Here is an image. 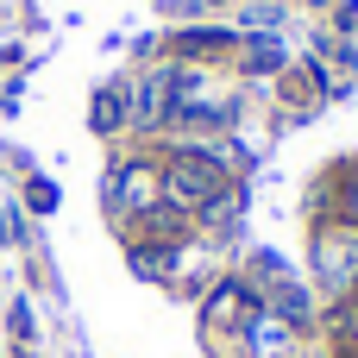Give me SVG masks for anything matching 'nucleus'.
<instances>
[{"instance_id": "f257e3e1", "label": "nucleus", "mask_w": 358, "mask_h": 358, "mask_svg": "<svg viewBox=\"0 0 358 358\" xmlns=\"http://www.w3.org/2000/svg\"><path fill=\"white\" fill-rule=\"evenodd\" d=\"M157 189L170 195L176 214H214V208L233 195V189H227V170H220L214 157H201V151H170Z\"/></svg>"}, {"instance_id": "f03ea898", "label": "nucleus", "mask_w": 358, "mask_h": 358, "mask_svg": "<svg viewBox=\"0 0 358 358\" xmlns=\"http://www.w3.org/2000/svg\"><path fill=\"white\" fill-rule=\"evenodd\" d=\"M315 283H321L327 296H346L358 283V233L352 227H327V233L315 239Z\"/></svg>"}, {"instance_id": "7ed1b4c3", "label": "nucleus", "mask_w": 358, "mask_h": 358, "mask_svg": "<svg viewBox=\"0 0 358 358\" xmlns=\"http://www.w3.org/2000/svg\"><path fill=\"white\" fill-rule=\"evenodd\" d=\"M157 170L151 164H120L113 176H107V208L120 214V220H138V214H151L157 208Z\"/></svg>"}, {"instance_id": "20e7f679", "label": "nucleus", "mask_w": 358, "mask_h": 358, "mask_svg": "<svg viewBox=\"0 0 358 358\" xmlns=\"http://www.w3.org/2000/svg\"><path fill=\"white\" fill-rule=\"evenodd\" d=\"M208 327H252V289L245 283H220L208 302Z\"/></svg>"}, {"instance_id": "39448f33", "label": "nucleus", "mask_w": 358, "mask_h": 358, "mask_svg": "<svg viewBox=\"0 0 358 358\" xmlns=\"http://www.w3.org/2000/svg\"><path fill=\"white\" fill-rule=\"evenodd\" d=\"M126 120H132V94H126V88H101V94H94V126L113 132V126H126Z\"/></svg>"}, {"instance_id": "423d86ee", "label": "nucleus", "mask_w": 358, "mask_h": 358, "mask_svg": "<svg viewBox=\"0 0 358 358\" xmlns=\"http://www.w3.org/2000/svg\"><path fill=\"white\" fill-rule=\"evenodd\" d=\"M245 63H252V69H277V63H283V50H277V44H252V50H245Z\"/></svg>"}]
</instances>
